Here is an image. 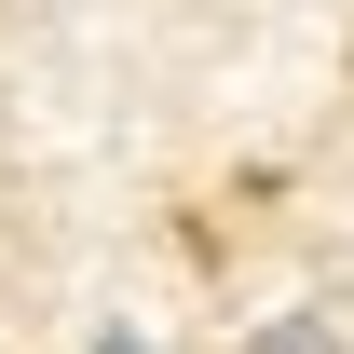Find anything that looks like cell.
I'll return each mask as SVG.
<instances>
[{"label": "cell", "mask_w": 354, "mask_h": 354, "mask_svg": "<svg viewBox=\"0 0 354 354\" xmlns=\"http://www.w3.org/2000/svg\"><path fill=\"white\" fill-rule=\"evenodd\" d=\"M245 354H341V327H327V313H272Z\"/></svg>", "instance_id": "cell-1"}, {"label": "cell", "mask_w": 354, "mask_h": 354, "mask_svg": "<svg viewBox=\"0 0 354 354\" xmlns=\"http://www.w3.org/2000/svg\"><path fill=\"white\" fill-rule=\"evenodd\" d=\"M95 354H136V341H95Z\"/></svg>", "instance_id": "cell-2"}]
</instances>
